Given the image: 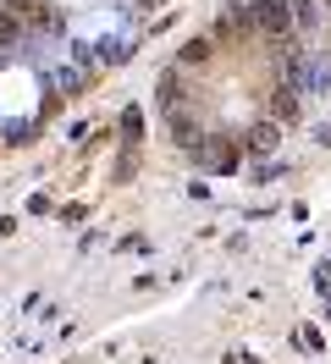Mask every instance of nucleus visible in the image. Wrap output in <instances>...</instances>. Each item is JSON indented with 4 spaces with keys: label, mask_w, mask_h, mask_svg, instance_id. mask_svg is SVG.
<instances>
[{
    "label": "nucleus",
    "mask_w": 331,
    "mask_h": 364,
    "mask_svg": "<svg viewBox=\"0 0 331 364\" xmlns=\"http://www.w3.org/2000/svg\"><path fill=\"white\" fill-rule=\"evenodd\" d=\"M0 45H17V17L11 11H0Z\"/></svg>",
    "instance_id": "9"
},
{
    "label": "nucleus",
    "mask_w": 331,
    "mask_h": 364,
    "mask_svg": "<svg viewBox=\"0 0 331 364\" xmlns=\"http://www.w3.org/2000/svg\"><path fill=\"white\" fill-rule=\"evenodd\" d=\"M0 133H6V144H28V122H6Z\"/></svg>",
    "instance_id": "12"
},
{
    "label": "nucleus",
    "mask_w": 331,
    "mask_h": 364,
    "mask_svg": "<svg viewBox=\"0 0 331 364\" xmlns=\"http://www.w3.org/2000/svg\"><path fill=\"white\" fill-rule=\"evenodd\" d=\"M254 23L265 28V33H287V23H293V6L287 0H260V17Z\"/></svg>",
    "instance_id": "2"
},
{
    "label": "nucleus",
    "mask_w": 331,
    "mask_h": 364,
    "mask_svg": "<svg viewBox=\"0 0 331 364\" xmlns=\"http://www.w3.org/2000/svg\"><path fill=\"white\" fill-rule=\"evenodd\" d=\"M243 144H248L254 155H270V149H276V122H254V127L243 133Z\"/></svg>",
    "instance_id": "3"
},
{
    "label": "nucleus",
    "mask_w": 331,
    "mask_h": 364,
    "mask_svg": "<svg viewBox=\"0 0 331 364\" xmlns=\"http://www.w3.org/2000/svg\"><path fill=\"white\" fill-rule=\"evenodd\" d=\"M315 287H320V293L331 298V265H320V271H315Z\"/></svg>",
    "instance_id": "14"
},
{
    "label": "nucleus",
    "mask_w": 331,
    "mask_h": 364,
    "mask_svg": "<svg viewBox=\"0 0 331 364\" xmlns=\"http://www.w3.org/2000/svg\"><path fill=\"white\" fill-rule=\"evenodd\" d=\"M50 83H56L61 94H78V89H83V67H61V72H50Z\"/></svg>",
    "instance_id": "6"
},
{
    "label": "nucleus",
    "mask_w": 331,
    "mask_h": 364,
    "mask_svg": "<svg viewBox=\"0 0 331 364\" xmlns=\"http://www.w3.org/2000/svg\"><path fill=\"white\" fill-rule=\"evenodd\" d=\"M287 6H293V17H298L304 28H315V6H309V0H287Z\"/></svg>",
    "instance_id": "10"
},
{
    "label": "nucleus",
    "mask_w": 331,
    "mask_h": 364,
    "mask_svg": "<svg viewBox=\"0 0 331 364\" xmlns=\"http://www.w3.org/2000/svg\"><path fill=\"white\" fill-rule=\"evenodd\" d=\"M210 55V39H188V50H182V61H204Z\"/></svg>",
    "instance_id": "11"
},
{
    "label": "nucleus",
    "mask_w": 331,
    "mask_h": 364,
    "mask_svg": "<svg viewBox=\"0 0 331 364\" xmlns=\"http://www.w3.org/2000/svg\"><path fill=\"white\" fill-rule=\"evenodd\" d=\"M127 55H132V39H127V33H116V39L100 45V61H127Z\"/></svg>",
    "instance_id": "7"
},
{
    "label": "nucleus",
    "mask_w": 331,
    "mask_h": 364,
    "mask_svg": "<svg viewBox=\"0 0 331 364\" xmlns=\"http://www.w3.org/2000/svg\"><path fill=\"white\" fill-rule=\"evenodd\" d=\"M172 144H177V149H188V155L199 149V127H194L182 111H172Z\"/></svg>",
    "instance_id": "4"
},
{
    "label": "nucleus",
    "mask_w": 331,
    "mask_h": 364,
    "mask_svg": "<svg viewBox=\"0 0 331 364\" xmlns=\"http://www.w3.org/2000/svg\"><path fill=\"white\" fill-rule=\"evenodd\" d=\"M293 89L298 94H326L331 89V55H304V67L293 77Z\"/></svg>",
    "instance_id": "1"
},
{
    "label": "nucleus",
    "mask_w": 331,
    "mask_h": 364,
    "mask_svg": "<svg viewBox=\"0 0 331 364\" xmlns=\"http://www.w3.org/2000/svg\"><path fill=\"white\" fill-rule=\"evenodd\" d=\"M326 320H331V298H326Z\"/></svg>",
    "instance_id": "16"
},
{
    "label": "nucleus",
    "mask_w": 331,
    "mask_h": 364,
    "mask_svg": "<svg viewBox=\"0 0 331 364\" xmlns=\"http://www.w3.org/2000/svg\"><path fill=\"white\" fill-rule=\"evenodd\" d=\"M154 105H160L166 116L182 105V89H177V77H172V72H160V83H154Z\"/></svg>",
    "instance_id": "5"
},
{
    "label": "nucleus",
    "mask_w": 331,
    "mask_h": 364,
    "mask_svg": "<svg viewBox=\"0 0 331 364\" xmlns=\"http://www.w3.org/2000/svg\"><path fill=\"white\" fill-rule=\"evenodd\" d=\"M276 116H282V122L298 116V89H282V94H276Z\"/></svg>",
    "instance_id": "8"
},
{
    "label": "nucleus",
    "mask_w": 331,
    "mask_h": 364,
    "mask_svg": "<svg viewBox=\"0 0 331 364\" xmlns=\"http://www.w3.org/2000/svg\"><path fill=\"white\" fill-rule=\"evenodd\" d=\"M320 144H331V122H326V127H320Z\"/></svg>",
    "instance_id": "15"
},
{
    "label": "nucleus",
    "mask_w": 331,
    "mask_h": 364,
    "mask_svg": "<svg viewBox=\"0 0 331 364\" xmlns=\"http://www.w3.org/2000/svg\"><path fill=\"white\" fill-rule=\"evenodd\" d=\"M122 133H127V144H138V133H144V122H138V111L122 116Z\"/></svg>",
    "instance_id": "13"
}]
</instances>
